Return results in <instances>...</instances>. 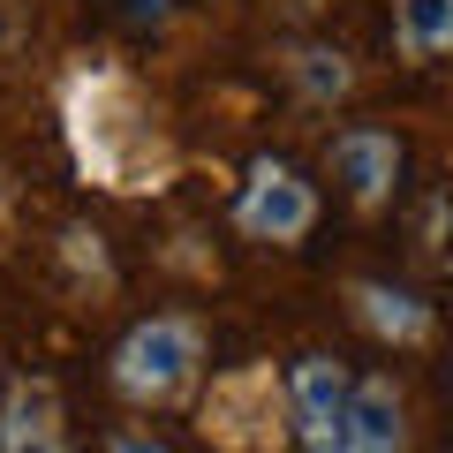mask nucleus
Segmentation results:
<instances>
[{"instance_id": "nucleus-1", "label": "nucleus", "mask_w": 453, "mask_h": 453, "mask_svg": "<svg viewBox=\"0 0 453 453\" xmlns=\"http://www.w3.org/2000/svg\"><path fill=\"white\" fill-rule=\"evenodd\" d=\"M196 371H204V325L181 318V310L129 325L121 348H113V393L136 408H174L196 386Z\"/></svg>"}, {"instance_id": "nucleus-2", "label": "nucleus", "mask_w": 453, "mask_h": 453, "mask_svg": "<svg viewBox=\"0 0 453 453\" xmlns=\"http://www.w3.org/2000/svg\"><path fill=\"white\" fill-rule=\"evenodd\" d=\"M234 226H242L250 242H273V250H295L310 242V226H318V189L295 174L288 159H257L234 196Z\"/></svg>"}, {"instance_id": "nucleus-3", "label": "nucleus", "mask_w": 453, "mask_h": 453, "mask_svg": "<svg viewBox=\"0 0 453 453\" xmlns=\"http://www.w3.org/2000/svg\"><path fill=\"white\" fill-rule=\"evenodd\" d=\"M348 401H356V378L333 356H303L288 371V416L303 453H348Z\"/></svg>"}, {"instance_id": "nucleus-4", "label": "nucleus", "mask_w": 453, "mask_h": 453, "mask_svg": "<svg viewBox=\"0 0 453 453\" xmlns=\"http://www.w3.org/2000/svg\"><path fill=\"white\" fill-rule=\"evenodd\" d=\"M401 166H408L401 136L378 129V121H348V129L333 136V174H340V189H348V204H356V211L393 204V189H401Z\"/></svg>"}, {"instance_id": "nucleus-5", "label": "nucleus", "mask_w": 453, "mask_h": 453, "mask_svg": "<svg viewBox=\"0 0 453 453\" xmlns=\"http://www.w3.org/2000/svg\"><path fill=\"white\" fill-rule=\"evenodd\" d=\"M0 453H68V423H61L53 378H16L0 393Z\"/></svg>"}, {"instance_id": "nucleus-6", "label": "nucleus", "mask_w": 453, "mask_h": 453, "mask_svg": "<svg viewBox=\"0 0 453 453\" xmlns=\"http://www.w3.org/2000/svg\"><path fill=\"white\" fill-rule=\"evenodd\" d=\"M348 310H356V325L371 340H386V348H423V340L438 333L431 303L408 295V288H393V280H356V288H348Z\"/></svg>"}, {"instance_id": "nucleus-7", "label": "nucleus", "mask_w": 453, "mask_h": 453, "mask_svg": "<svg viewBox=\"0 0 453 453\" xmlns=\"http://www.w3.org/2000/svg\"><path fill=\"white\" fill-rule=\"evenodd\" d=\"M348 453H408V401L393 378H356L348 401Z\"/></svg>"}, {"instance_id": "nucleus-8", "label": "nucleus", "mask_w": 453, "mask_h": 453, "mask_svg": "<svg viewBox=\"0 0 453 453\" xmlns=\"http://www.w3.org/2000/svg\"><path fill=\"white\" fill-rule=\"evenodd\" d=\"M393 46L408 61H446L453 53V0H393Z\"/></svg>"}, {"instance_id": "nucleus-9", "label": "nucleus", "mask_w": 453, "mask_h": 453, "mask_svg": "<svg viewBox=\"0 0 453 453\" xmlns=\"http://www.w3.org/2000/svg\"><path fill=\"white\" fill-rule=\"evenodd\" d=\"M288 83H295L303 106H340L348 83H356V68H348V53H340V46H295L288 53Z\"/></svg>"}, {"instance_id": "nucleus-10", "label": "nucleus", "mask_w": 453, "mask_h": 453, "mask_svg": "<svg viewBox=\"0 0 453 453\" xmlns=\"http://www.w3.org/2000/svg\"><path fill=\"white\" fill-rule=\"evenodd\" d=\"M106 453H166L159 438H136V431H121V438H106Z\"/></svg>"}, {"instance_id": "nucleus-11", "label": "nucleus", "mask_w": 453, "mask_h": 453, "mask_svg": "<svg viewBox=\"0 0 453 453\" xmlns=\"http://www.w3.org/2000/svg\"><path fill=\"white\" fill-rule=\"evenodd\" d=\"M16 31H23V23H16V8H8V0H0V53L16 46Z\"/></svg>"}, {"instance_id": "nucleus-12", "label": "nucleus", "mask_w": 453, "mask_h": 453, "mask_svg": "<svg viewBox=\"0 0 453 453\" xmlns=\"http://www.w3.org/2000/svg\"><path fill=\"white\" fill-rule=\"evenodd\" d=\"M0 211H8V189H0Z\"/></svg>"}]
</instances>
